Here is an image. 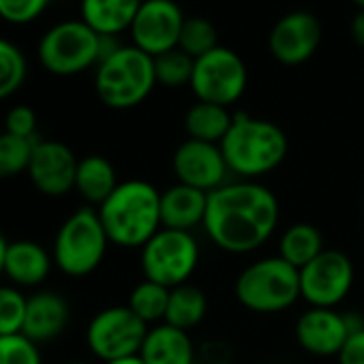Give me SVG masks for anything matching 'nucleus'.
Here are the masks:
<instances>
[{
	"instance_id": "obj_1",
	"label": "nucleus",
	"mask_w": 364,
	"mask_h": 364,
	"mask_svg": "<svg viewBox=\"0 0 364 364\" xmlns=\"http://www.w3.org/2000/svg\"><path fill=\"white\" fill-rule=\"evenodd\" d=\"M279 225L277 196L253 180L225 182L208 193L204 228L208 238L228 253L259 249Z\"/></svg>"
},
{
	"instance_id": "obj_2",
	"label": "nucleus",
	"mask_w": 364,
	"mask_h": 364,
	"mask_svg": "<svg viewBox=\"0 0 364 364\" xmlns=\"http://www.w3.org/2000/svg\"><path fill=\"white\" fill-rule=\"evenodd\" d=\"M97 213L109 242L141 249L161 230V191L146 180H127Z\"/></svg>"
},
{
	"instance_id": "obj_3",
	"label": "nucleus",
	"mask_w": 364,
	"mask_h": 364,
	"mask_svg": "<svg viewBox=\"0 0 364 364\" xmlns=\"http://www.w3.org/2000/svg\"><path fill=\"white\" fill-rule=\"evenodd\" d=\"M219 146L230 171L247 180L277 169L289 148L281 127L249 114L234 116V122Z\"/></svg>"
},
{
	"instance_id": "obj_4",
	"label": "nucleus",
	"mask_w": 364,
	"mask_h": 364,
	"mask_svg": "<svg viewBox=\"0 0 364 364\" xmlns=\"http://www.w3.org/2000/svg\"><path fill=\"white\" fill-rule=\"evenodd\" d=\"M154 58L135 46H120L97 65L95 88L99 99L112 109L139 105L154 88Z\"/></svg>"
},
{
	"instance_id": "obj_5",
	"label": "nucleus",
	"mask_w": 364,
	"mask_h": 364,
	"mask_svg": "<svg viewBox=\"0 0 364 364\" xmlns=\"http://www.w3.org/2000/svg\"><path fill=\"white\" fill-rule=\"evenodd\" d=\"M236 298L253 313H281L300 298V270L281 257L259 259L240 272Z\"/></svg>"
},
{
	"instance_id": "obj_6",
	"label": "nucleus",
	"mask_w": 364,
	"mask_h": 364,
	"mask_svg": "<svg viewBox=\"0 0 364 364\" xmlns=\"http://www.w3.org/2000/svg\"><path fill=\"white\" fill-rule=\"evenodd\" d=\"M109 238L95 208L75 210L56 232L52 257L58 270L69 277L95 272L107 251Z\"/></svg>"
},
{
	"instance_id": "obj_7",
	"label": "nucleus",
	"mask_w": 364,
	"mask_h": 364,
	"mask_svg": "<svg viewBox=\"0 0 364 364\" xmlns=\"http://www.w3.org/2000/svg\"><path fill=\"white\" fill-rule=\"evenodd\" d=\"M103 37L82 20H67L52 26L39 41L37 56L43 69L54 75H75L99 65Z\"/></svg>"
},
{
	"instance_id": "obj_8",
	"label": "nucleus",
	"mask_w": 364,
	"mask_h": 364,
	"mask_svg": "<svg viewBox=\"0 0 364 364\" xmlns=\"http://www.w3.org/2000/svg\"><path fill=\"white\" fill-rule=\"evenodd\" d=\"M200 262V247L191 232L161 228L141 247V270L148 281L167 289L185 285Z\"/></svg>"
},
{
	"instance_id": "obj_9",
	"label": "nucleus",
	"mask_w": 364,
	"mask_h": 364,
	"mask_svg": "<svg viewBox=\"0 0 364 364\" xmlns=\"http://www.w3.org/2000/svg\"><path fill=\"white\" fill-rule=\"evenodd\" d=\"M148 330V323H144L129 306H109L90 319L86 343L88 349L107 364L139 355Z\"/></svg>"
},
{
	"instance_id": "obj_10",
	"label": "nucleus",
	"mask_w": 364,
	"mask_h": 364,
	"mask_svg": "<svg viewBox=\"0 0 364 364\" xmlns=\"http://www.w3.org/2000/svg\"><path fill=\"white\" fill-rule=\"evenodd\" d=\"M191 88L198 101L228 107L236 103L247 88V67L236 52L219 46L196 60Z\"/></svg>"
},
{
	"instance_id": "obj_11",
	"label": "nucleus",
	"mask_w": 364,
	"mask_h": 364,
	"mask_svg": "<svg viewBox=\"0 0 364 364\" xmlns=\"http://www.w3.org/2000/svg\"><path fill=\"white\" fill-rule=\"evenodd\" d=\"M351 285L353 264L336 249H323L313 262L300 268V298L311 306L334 309L347 298Z\"/></svg>"
},
{
	"instance_id": "obj_12",
	"label": "nucleus",
	"mask_w": 364,
	"mask_h": 364,
	"mask_svg": "<svg viewBox=\"0 0 364 364\" xmlns=\"http://www.w3.org/2000/svg\"><path fill=\"white\" fill-rule=\"evenodd\" d=\"M185 20L173 0H144L129 28L133 46L152 58L161 56L178 48Z\"/></svg>"
},
{
	"instance_id": "obj_13",
	"label": "nucleus",
	"mask_w": 364,
	"mask_h": 364,
	"mask_svg": "<svg viewBox=\"0 0 364 364\" xmlns=\"http://www.w3.org/2000/svg\"><path fill=\"white\" fill-rule=\"evenodd\" d=\"M80 159L73 150L56 139H37L28 176L39 193L48 198H63L75 189V173Z\"/></svg>"
},
{
	"instance_id": "obj_14",
	"label": "nucleus",
	"mask_w": 364,
	"mask_h": 364,
	"mask_svg": "<svg viewBox=\"0 0 364 364\" xmlns=\"http://www.w3.org/2000/svg\"><path fill=\"white\" fill-rule=\"evenodd\" d=\"M173 171L182 185L213 193L225 185L230 167L219 144L187 139L173 152Z\"/></svg>"
},
{
	"instance_id": "obj_15",
	"label": "nucleus",
	"mask_w": 364,
	"mask_h": 364,
	"mask_svg": "<svg viewBox=\"0 0 364 364\" xmlns=\"http://www.w3.org/2000/svg\"><path fill=\"white\" fill-rule=\"evenodd\" d=\"M321 41V26L309 11H291L283 16L270 31L268 48L270 54L283 65L306 63Z\"/></svg>"
},
{
	"instance_id": "obj_16",
	"label": "nucleus",
	"mask_w": 364,
	"mask_h": 364,
	"mask_svg": "<svg viewBox=\"0 0 364 364\" xmlns=\"http://www.w3.org/2000/svg\"><path fill=\"white\" fill-rule=\"evenodd\" d=\"M349 336L351 326L347 315L334 309L311 306L296 321V338L313 355H338Z\"/></svg>"
},
{
	"instance_id": "obj_17",
	"label": "nucleus",
	"mask_w": 364,
	"mask_h": 364,
	"mask_svg": "<svg viewBox=\"0 0 364 364\" xmlns=\"http://www.w3.org/2000/svg\"><path fill=\"white\" fill-rule=\"evenodd\" d=\"M71 319L69 302L58 291H37L28 298L22 334L33 343H48L60 336Z\"/></svg>"
},
{
	"instance_id": "obj_18",
	"label": "nucleus",
	"mask_w": 364,
	"mask_h": 364,
	"mask_svg": "<svg viewBox=\"0 0 364 364\" xmlns=\"http://www.w3.org/2000/svg\"><path fill=\"white\" fill-rule=\"evenodd\" d=\"M208 208V193L196 187L176 182L161 193V228L191 232L196 225H204Z\"/></svg>"
},
{
	"instance_id": "obj_19",
	"label": "nucleus",
	"mask_w": 364,
	"mask_h": 364,
	"mask_svg": "<svg viewBox=\"0 0 364 364\" xmlns=\"http://www.w3.org/2000/svg\"><path fill=\"white\" fill-rule=\"evenodd\" d=\"M52 264L54 257L43 245L35 240H16L9 242L3 274L18 287H37L50 277Z\"/></svg>"
},
{
	"instance_id": "obj_20",
	"label": "nucleus",
	"mask_w": 364,
	"mask_h": 364,
	"mask_svg": "<svg viewBox=\"0 0 364 364\" xmlns=\"http://www.w3.org/2000/svg\"><path fill=\"white\" fill-rule=\"evenodd\" d=\"M139 358L146 364H193L196 351L189 332L159 323L148 330Z\"/></svg>"
},
{
	"instance_id": "obj_21",
	"label": "nucleus",
	"mask_w": 364,
	"mask_h": 364,
	"mask_svg": "<svg viewBox=\"0 0 364 364\" xmlns=\"http://www.w3.org/2000/svg\"><path fill=\"white\" fill-rule=\"evenodd\" d=\"M144 0H82V22L101 37L129 31Z\"/></svg>"
},
{
	"instance_id": "obj_22",
	"label": "nucleus",
	"mask_w": 364,
	"mask_h": 364,
	"mask_svg": "<svg viewBox=\"0 0 364 364\" xmlns=\"http://www.w3.org/2000/svg\"><path fill=\"white\" fill-rule=\"evenodd\" d=\"M118 178L114 165L101 154H88L80 159L75 173V191L92 206H101L116 189Z\"/></svg>"
},
{
	"instance_id": "obj_23",
	"label": "nucleus",
	"mask_w": 364,
	"mask_h": 364,
	"mask_svg": "<svg viewBox=\"0 0 364 364\" xmlns=\"http://www.w3.org/2000/svg\"><path fill=\"white\" fill-rule=\"evenodd\" d=\"M206 311H208L206 294L198 285L185 283V285L169 289V302H167V313H165L163 323L189 332L198 323H202V319L206 317Z\"/></svg>"
},
{
	"instance_id": "obj_24",
	"label": "nucleus",
	"mask_w": 364,
	"mask_h": 364,
	"mask_svg": "<svg viewBox=\"0 0 364 364\" xmlns=\"http://www.w3.org/2000/svg\"><path fill=\"white\" fill-rule=\"evenodd\" d=\"M232 122L234 116L230 114L228 107L206 101H198L185 116V129L189 133V139L208 141V144H221Z\"/></svg>"
},
{
	"instance_id": "obj_25",
	"label": "nucleus",
	"mask_w": 364,
	"mask_h": 364,
	"mask_svg": "<svg viewBox=\"0 0 364 364\" xmlns=\"http://www.w3.org/2000/svg\"><path fill=\"white\" fill-rule=\"evenodd\" d=\"M323 251L321 232L311 223H296L287 228L279 242V257L294 268H304Z\"/></svg>"
},
{
	"instance_id": "obj_26",
	"label": "nucleus",
	"mask_w": 364,
	"mask_h": 364,
	"mask_svg": "<svg viewBox=\"0 0 364 364\" xmlns=\"http://www.w3.org/2000/svg\"><path fill=\"white\" fill-rule=\"evenodd\" d=\"M167 302H169V289L144 279L139 285H135V289L129 296V309L144 321V323H156V321H165V313H167Z\"/></svg>"
},
{
	"instance_id": "obj_27",
	"label": "nucleus",
	"mask_w": 364,
	"mask_h": 364,
	"mask_svg": "<svg viewBox=\"0 0 364 364\" xmlns=\"http://www.w3.org/2000/svg\"><path fill=\"white\" fill-rule=\"evenodd\" d=\"M37 139L18 137L7 131L0 133V180L16 178L28 171Z\"/></svg>"
},
{
	"instance_id": "obj_28",
	"label": "nucleus",
	"mask_w": 364,
	"mask_h": 364,
	"mask_svg": "<svg viewBox=\"0 0 364 364\" xmlns=\"http://www.w3.org/2000/svg\"><path fill=\"white\" fill-rule=\"evenodd\" d=\"M196 69V58H191L187 52H182L180 48H173L161 56H154V75L156 84L178 88L191 84Z\"/></svg>"
},
{
	"instance_id": "obj_29",
	"label": "nucleus",
	"mask_w": 364,
	"mask_h": 364,
	"mask_svg": "<svg viewBox=\"0 0 364 364\" xmlns=\"http://www.w3.org/2000/svg\"><path fill=\"white\" fill-rule=\"evenodd\" d=\"M178 48L198 60V58L206 56L208 52H213L215 48H219L217 28L204 18H187L180 31Z\"/></svg>"
},
{
	"instance_id": "obj_30",
	"label": "nucleus",
	"mask_w": 364,
	"mask_h": 364,
	"mask_svg": "<svg viewBox=\"0 0 364 364\" xmlns=\"http://www.w3.org/2000/svg\"><path fill=\"white\" fill-rule=\"evenodd\" d=\"M26 80V58L7 39L0 37V101H5Z\"/></svg>"
},
{
	"instance_id": "obj_31",
	"label": "nucleus",
	"mask_w": 364,
	"mask_h": 364,
	"mask_svg": "<svg viewBox=\"0 0 364 364\" xmlns=\"http://www.w3.org/2000/svg\"><path fill=\"white\" fill-rule=\"evenodd\" d=\"M28 298L14 285H0V336L22 334Z\"/></svg>"
},
{
	"instance_id": "obj_32",
	"label": "nucleus",
	"mask_w": 364,
	"mask_h": 364,
	"mask_svg": "<svg viewBox=\"0 0 364 364\" xmlns=\"http://www.w3.org/2000/svg\"><path fill=\"white\" fill-rule=\"evenodd\" d=\"M0 364H41L39 345L24 334L0 336Z\"/></svg>"
},
{
	"instance_id": "obj_33",
	"label": "nucleus",
	"mask_w": 364,
	"mask_h": 364,
	"mask_svg": "<svg viewBox=\"0 0 364 364\" xmlns=\"http://www.w3.org/2000/svg\"><path fill=\"white\" fill-rule=\"evenodd\" d=\"M52 0H0V20L11 24H28L37 20Z\"/></svg>"
},
{
	"instance_id": "obj_34",
	"label": "nucleus",
	"mask_w": 364,
	"mask_h": 364,
	"mask_svg": "<svg viewBox=\"0 0 364 364\" xmlns=\"http://www.w3.org/2000/svg\"><path fill=\"white\" fill-rule=\"evenodd\" d=\"M5 131L18 137L37 139V114L28 105H16L5 116Z\"/></svg>"
},
{
	"instance_id": "obj_35",
	"label": "nucleus",
	"mask_w": 364,
	"mask_h": 364,
	"mask_svg": "<svg viewBox=\"0 0 364 364\" xmlns=\"http://www.w3.org/2000/svg\"><path fill=\"white\" fill-rule=\"evenodd\" d=\"M338 364H364V328L353 332L341 353L336 355Z\"/></svg>"
},
{
	"instance_id": "obj_36",
	"label": "nucleus",
	"mask_w": 364,
	"mask_h": 364,
	"mask_svg": "<svg viewBox=\"0 0 364 364\" xmlns=\"http://www.w3.org/2000/svg\"><path fill=\"white\" fill-rule=\"evenodd\" d=\"M351 35H353V41L364 48V9H360L351 22Z\"/></svg>"
},
{
	"instance_id": "obj_37",
	"label": "nucleus",
	"mask_w": 364,
	"mask_h": 364,
	"mask_svg": "<svg viewBox=\"0 0 364 364\" xmlns=\"http://www.w3.org/2000/svg\"><path fill=\"white\" fill-rule=\"evenodd\" d=\"M7 249H9V242L7 238L0 234V274L5 272V257H7Z\"/></svg>"
},
{
	"instance_id": "obj_38",
	"label": "nucleus",
	"mask_w": 364,
	"mask_h": 364,
	"mask_svg": "<svg viewBox=\"0 0 364 364\" xmlns=\"http://www.w3.org/2000/svg\"><path fill=\"white\" fill-rule=\"evenodd\" d=\"M107 364H146L139 355H133V358H122V360H116V362H107Z\"/></svg>"
},
{
	"instance_id": "obj_39",
	"label": "nucleus",
	"mask_w": 364,
	"mask_h": 364,
	"mask_svg": "<svg viewBox=\"0 0 364 364\" xmlns=\"http://www.w3.org/2000/svg\"><path fill=\"white\" fill-rule=\"evenodd\" d=\"M353 3H355V5H358L360 9H364V0H353Z\"/></svg>"
},
{
	"instance_id": "obj_40",
	"label": "nucleus",
	"mask_w": 364,
	"mask_h": 364,
	"mask_svg": "<svg viewBox=\"0 0 364 364\" xmlns=\"http://www.w3.org/2000/svg\"><path fill=\"white\" fill-rule=\"evenodd\" d=\"M65 364H88V362H77V360H71V362H65Z\"/></svg>"
}]
</instances>
